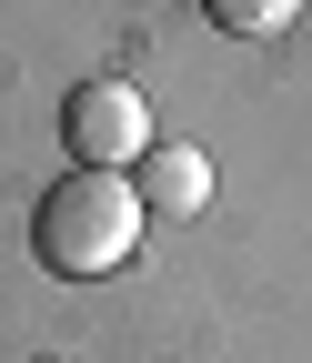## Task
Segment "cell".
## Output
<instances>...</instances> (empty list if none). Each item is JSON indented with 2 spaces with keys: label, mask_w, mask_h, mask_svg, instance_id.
<instances>
[{
  "label": "cell",
  "mask_w": 312,
  "mask_h": 363,
  "mask_svg": "<svg viewBox=\"0 0 312 363\" xmlns=\"http://www.w3.org/2000/svg\"><path fill=\"white\" fill-rule=\"evenodd\" d=\"M141 182L131 172H91V162H71L51 192H40L30 212V252L61 272V283H101V272H121L131 252H141Z\"/></svg>",
  "instance_id": "1"
},
{
  "label": "cell",
  "mask_w": 312,
  "mask_h": 363,
  "mask_svg": "<svg viewBox=\"0 0 312 363\" xmlns=\"http://www.w3.org/2000/svg\"><path fill=\"white\" fill-rule=\"evenodd\" d=\"M131 182H141V212H151V222H192V212L212 202V162H202L192 142H151V162L131 172Z\"/></svg>",
  "instance_id": "3"
},
{
  "label": "cell",
  "mask_w": 312,
  "mask_h": 363,
  "mask_svg": "<svg viewBox=\"0 0 312 363\" xmlns=\"http://www.w3.org/2000/svg\"><path fill=\"white\" fill-rule=\"evenodd\" d=\"M202 11H212V30H232V40H282L302 21V0H202Z\"/></svg>",
  "instance_id": "4"
},
{
  "label": "cell",
  "mask_w": 312,
  "mask_h": 363,
  "mask_svg": "<svg viewBox=\"0 0 312 363\" xmlns=\"http://www.w3.org/2000/svg\"><path fill=\"white\" fill-rule=\"evenodd\" d=\"M61 142L71 162H91V172H141L151 162V101L131 81H71V101H61Z\"/></svg>",
  "instance_id": "2"
}]
</instances>
